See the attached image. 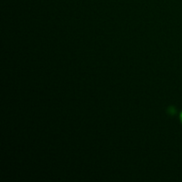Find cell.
<instances>
[{"instance_id":"obj_1","label":"cell","mask_w":182,"mask_h":182,"mask_svg":"<svg viewBox=\"0 0 182 182\" xmlns=\"http://www.w3.org/2000/svg\"><path fill=\"white\" fill-rule=\"evenodd\" d=\"M180 118H181V120H182V114H181V116H180Z\"/></svg>"}]
</instances>
